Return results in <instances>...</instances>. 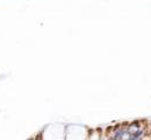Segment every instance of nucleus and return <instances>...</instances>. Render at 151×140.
<instances>
[]
</instances>
